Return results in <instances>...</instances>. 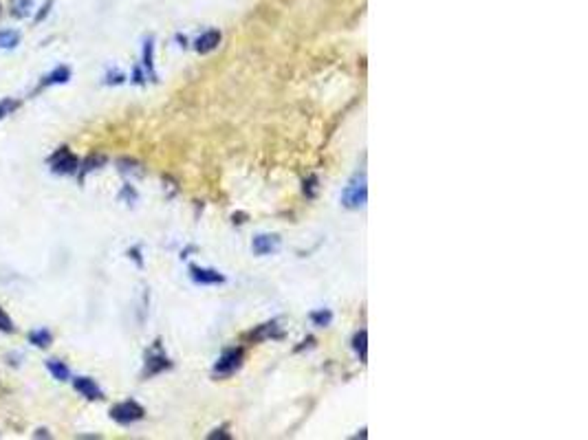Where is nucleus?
Instances as JSON below:
<instances>
[{"mask_svg":"<svg viewBox=\"0 0 588 440\" xmlns=\"http://www.w3.org/2000/svg\"><path fill=\"white\" fill-rule=\"evenodd\" d=\"M366 198H368V187H366V176H355V179L346 185V190L342 194V203L349 209H360L366 205Z\"/></svg>","mask_w":588,"mask_h":440,"instance_id":"f257e3e1","label":"nucleus"},{"mask_svg":"<svg viewBox=\"0 0 588 440\" xmlns=\"http://www.w3.org/2000/svg\"><path fill=\"white\" fill-rule=\"evenodd\" d=\"M47 163L51 165V172L54 174H75L78 172V167H80V161H78V156L73 154L67 145H62V148L58 150V152H54L47 159Z\"/></svg>","mask_w":588,"mask_h":440,"instance_id":"f03ea898","label":"nucleus"},{"mask_svg":"<svg viewBox=\"0 0 588 440\" xmlns=\"http://www.w3.org/2000/svg\"><path fill=\"white\" fill-rule=\"evenodd\" d=\"M143 407L139 403L134 401H124V403H117L110 407V418L113 421H117L119 425H130V423H137L143 418Z\"/></svg>","mask_w":588,"mask_h":440,"instance_id":"7ed1b4c3","label":"nucleus"},{"mask_svg":"<svg viewBox=\"0 0 588 440\" xmlns=\"http://www.w3.org/2000/svg\"><path fill=\"white\" fill-rule=\"evenodd\" d=\"M240 363H243V350L232 348V350H227L223 357L218 359V363L214 365V374H218V376L232 374L236 368H240Z\"/></svg>","mask_w":588,"mask_h":440,"instance_id":"20e7f679","label":"nucleus"},{"mask_svg":"<svg viewBox=\"0 0 588 440\" xmlns=\"http://www.w3.org/2000/svg\"><path fill=\"white\" fill-rule=\"evenodd\" d=\"M251 249H254V254H258V256H271V254H276V251L280 249V238L278 236H269V234H260V236L254 238Z\"/></svg>","mask_w":588,"mask_h":440,"instance_id":"39448f33","label":"nucleus"},{"mask_svg":"<svg viewBox=\"0 0 588 440\" xmlns=\"http://www.w3.org/2000/svg\"><path fill=\"white\" fill-rule=\"evenodd\" d=\"M73 387H75V390L84 396V399H89V401L102 399V387L93 379H89V376H78V379L73 381Z\"/></svg>","mask_w":588,"mask_h":440,"instance_id":"423d86ee","label":"nucleus"},{"mask_svg":"<svg viewBox=\"0 0 588 440\" xmlns=\"http://www.w3.org/2000/svg\"><path fill=\"white\" fill-rule=\"evenodd\" d=\"M190 276L196 284H220V282H225V276H220L218 271L203 267H190Z\"/></svg>","mask_w":588,"mask_h":440,"instance_id":"0eeeda50","label":"nucleus"},{"mask_svg":"<svg viewBox=\"0 0 588 440\" xmlns=\"http://www.w3.org/2000/svg\"><path fill=\"white\" fill-rule=\"evenodd\" d=\"M220 38L223 36H220V31H216V29L205 31V34L196 40V51L198 53H209V51H214L220 45Z\"/></svg>","mask_w":588,"mask_h":440,"instance_id":"6e6552de","label":"nucleus"},{"mask_svg":"<svg viewBox=\"0 0 588 440\" xmlns=\"http://www.w3.org/2000/svg\"><path fill=\"white\" fill-rule=\"evenodd\" d=\"M71 80V69L69 66H58L56 71H51L49 75L42 77L40 86L47 88V86H54V84H67Z\"/></svg>","mask_w":588,"mask_h":440,"instance_id":"1a4fd4ad","label":"nucleus"},{"mask_svg":"<svg viewBox=\"0 0 588 440\" xmlns=\"http://www.w3.org/2000/svg\"><path fill=\"white\" fill-rule=\"evenodd\" d=\"M170 359L165 354H150L148 361H145V376H152V374H159L163 370L170 368Z\"/></svg>","mask_w":588,"mask_h":440,"instance_id":"9d476101","label":"nucleus"},{"mask_svg":"<svg viewBox=\"0 0 588 440\" xmlns=\"http://www.w3.org/2000/svg\"><path fill=\"white\" fill-rule=\"evenodd\" d=\"M51 341H54V334H51V330L47 328H38V330H31L29 332V343L31 345H38V348H49Z\"/></svg>","mask_w":588,"mask_h":440,"instance_id":"9b49d317","label":"nucleus"},{"mask_svg":"<svg viewBox=\"0 0 588 440\" xmlns=\"http://www.w3.org/2000/svg\"><path fill=\"white\" fill-rule=\"evenodd\" d=\"M47 370L54 374V379H58V381H69L71 379L69 365L62 363L60 359H47Z\"/></svg>","mask_w":588,"mask_h":440,"instance_id":"f8f14e48","label":"nucleus"},{"mask_svg":"<svg viewBox=\"0 0 588 440\" xmlns=\"http://www.w3.org/2000/svg\"><path fill=\"white\" fill-rule=\"evenodd\" d=\"M154 42H152V38H148L143 42V69L148 71V75H150V80H156V75H154Z\"/></svg>","mask_w":588,"mask_h":440,"instance_id":"ddd939ff","label":"nucleus"},{"mask_svg":"<svg viewBox=\"0 0 588 440\" xmlns=\"http://www.w3.org/2000/svg\"><path fill=\"white\" fill-rule=\"evenodd\" d=\"M353 348H355L357 354H360V359L366 363V359H368V332H366V330L357 332L355 339H353Z\"/></svg>","mask_w":588,"mask_h":440,"instance_id":"4468645a","label":"nucleus"},{"mask_svg":"<svg viewBox=\"0 0 588 440\" xmlns=\"http://www.w3.org/2000/svg\"><path fill=\"white\" fill-rule=\"evenodd\" d=\"M104 163H106V159H104V156H99V154H93V156H89L86 161H84L80 167H78V172H80V181L84 179V176H86L89 172H95L97 167H102Z\"/></svg>","mask_w":588,"mask_h":440,"instance_id":"2eb2a0df","label":"nucleus"},{"mask_svg":"<svg viewBox=\"0 0 588 440\" xmlns=\"http://www.w3.org/2000/svg\"><path fill=\"white\" fill-rule=\"evenodd\" d=\"M18 42H20L18 31H12V29L0 31V49H16Z\"/></svg>","mask_w":588,"mask_h":440,"instance_id":"dca6fc26","label":"nucleus"},{"mask_svg":"<svg viewBox=\"0 0 588 440\" xmlns=\"http://www.w3.org/2000/svg\"><path fill=\"white\" fill-rule=\"evenodd\" d=\"M18 108H20V101H18V99H14V97H5V99H0V119H5L7 114L16 112Z\"/></svg>","mask_w":588,"mask_h":440,"instance_id":"f3484780","label":"nucleus"},{"mask_svg":"<svg viewBox=\"0 0 588 440\" xmlns=\"http://www.w3.org/2000/svg\"><path fill=\"white\" fill-rule=\"evenodd\" d=\"M331 319H333V313L331 310H315L313 315H311V321L315 323V326H320V328H324V326H329L331 323Z\"/></svg>","mask_w":588,"mask_h":440,"instance_id":"a211bd4d","label":"nucleus"},{"mask_svg":"<svg viewBox=\"0 0 588 440\" xmlns=\"http://www.w3.org/2000/svg\"><path fill=\"white\" fill-rule=\"evenodd\" d=\"M12 5H14V16L25 18L31 9V0H12Z\"/></svg>","mask_w":588,"mask_h":440,"instance_id":"6ab92c4d","label":"nucleus"},{"mask_svg":"<svg viewBox=\"0 0 588 440\" xmlns=\"http://www.w3.org/2000/svg\"><path fill=\"white\" fill-rule=\"evenodd\" d=\"M256 337H258V339H260V337H280V330H278L276 323H265V326H262V328L256 332Z\"/></svg>","mask_w":588,"mask_h":440,"instance_id":"aec40b11","label":"nucleus"},{"mask_svg":"<svg viewBox=\"0 0 588 440\" xmlns=\"http://www.w3.org/2000/svg\"><path fill=\"white\" fill-rule=\"evenodd\" d=\"M0 330L3 332H7V334H12L16 328H14V321H12V317L7 315V313L0 308Z\"/></svg>","mask_w":588,"mask_h":440,"instance_id":"412c9836","label":"nucleus"},{"mask_svg":"<svg viewBox=\"0 0 588 440\" xmlns=\"http://www.w3.org/2000/svg\"><path fill=\"white\" fill-rule=\"evenodd\" d=\"M51 5H54V0H47V3H45V7H42V12H40V14L36 16V20H42V18H45V16L49 14V9H51Z\"/></svg>","mask_w":588,"mask_h":440,"instance_id":"4be33fe9","label":"nucleus"},{"mask_svg":"<svg viewBox=\"0 0 588 440\" xmlns=\"http://www.w3.org/2000/svg\"><path fill=\"white\" fill-rule=\"evenodd\" d=\"M34 438H51V434L47 432L45 427H40V429H36V432H34Z\"/></svg>","mask_w":588,"mask_h":440,"instance_id":"5701e85b","label":"nucleus"},{"mask_svg":"<svg viewBox=\"0 0 588 440\" xmlns=\"http://www.w3.org/2000/svg\"><path fill=\"white\" fill-rule=\"evenodd\" d=\"M315 183H318V179H315V176H311V179H309V196L315 194V187H318Z\"/></svg>","mask_w":588,"mask_h":440,"instance_id":"b1692460","label":"nucleus"},{"mask_svg":"<svg viewBox=\"0 0 588 440\" xmlns=\"http://www.w3.org/2000/svg\"><path fill=\"white\" fill-rule=\"evenodd\" d=\"M143 82V73L139 69H134V84H141Z\"/></svg>","mask_w":588,"mask_h":440,"instance_id":"393cba45","label":"nucleus"}]
</instances>
